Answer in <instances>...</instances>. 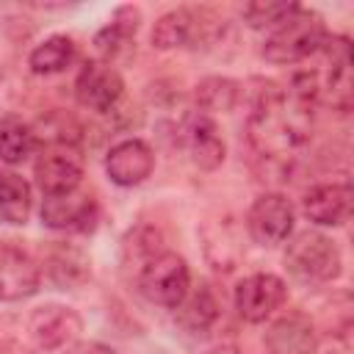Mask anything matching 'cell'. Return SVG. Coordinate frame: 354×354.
I'll list each match as a JSON object with an SVG mask.
<instances>
[{
  "label": "cell",
  "mask_w": 354,
  "mask_h": 354,
  "mask_svg": "<svg viewBox=\"0 0 354 354\" xmlns=\"http://www.w3.org/2000/svg\"><path fill=\"white\" fill-rule=\"evenodd\" d=\"M310 127L313 102H307L296 88L263 83L246 119V141L263 160L285 163L304 147V141L310 138Z\"/></svg>",
  "instance_id": "1"
},
{
  "label": "cell",
  "mask_w": 354,
  "mask_h": 354,
  "mask_svg": "<svg viewBox=\"0 0 354 354\" xmlns=\"http://www.w3.org/2000/svg\"><path fill=\"white\" fill-rule=\"evenodd\" d=\"M313 66L301 69L290 88L313 105H332L335 111L351 108V44L346 36H326L307 58Z\"/></svg>",
  "instance_id": "2"
},
{
  "label": "cell",
  "mask_w": 354,
  "mask_h": 354,
  "mask_svg": "<svg viewBox=\"0 0 354 354\" xmlns=\"http://www.w3.org/2000/svg\"><path fill=\"white\" fill-rule=\"evenodd\" d=\"M329 33H326L321 14L299 6L288 19H282L277 28H271V33L266 36V44H263V58L277 66H285V64L290 66V64L307 61L321 47V41Z\"/></svg>",
  "instance_id": "3"
},
{
  "label": "cell",
  "mask_w": 354,
  "mask_h": 354,
  "mask_svg": "<svg viewBox=\"0 0 354 354\" xmlns=\"http://www.w3.org/2000/svg\"><path fill=\"white\" fill-rule=\"evenodd\" d=\"M285 266L299 282L324 285V282H332L340 277L343 254L329 235H324L318 230H304V232H296L293 238H288Z\"/></svg>",
  "instance_id": "4"
},
{
  "label": "cell",
  "mask_w": 354,
  "mask_h": 354,
  "mask_svg": "<svg viewBox=\"0 0 354 354\" xmlns=\"http://www.w3.org/2000/svg\"><path fill=\"white\" fill-rule=\"evenodd\" d=\"M130 282L152 304H160V307L174 310L183 301V296L188 293V288H191V271H188V263L177 252L163 249Z\"/></svg>",
  "instance_id": "5"
},
{
  "label": "cell",
  "mask_w": 354,
  "mask_h": 354,
  "mask_svg": "<svg viewBox=\"0 0 354 354\" xmlns=\"http://www.w3.org/2000/svg\"><path fill=\"white\" fill-rule=\"evenodd\" d=\"M221 22L207 19V11L194 8H171L158 17L152 28V47L158 50H177V47H207L218 39Z\"/></svg>",
  "instance_id": "6"
},
{
  "label": "cell",
  "mask_w": 354,
  "mask_h": 354,
  "mask_svg": "<svg viewBox=\"0 0 354 354\" xmlns=\"http://www.w3.org/2000/svg\"><path fill=\"white\" fill-rule=\"evenodd\" d=\"M33 177L44 196L80 188V177H83L80 144H39Z\"/></svg>",
  "instance_id": "7"
},
{
  "label": "cell",
  "mask_w": 354,
  "mask_h": 354,
  "mask_svg": "<svg viewBox=\"0 0 354 354\" xmlns=\"http://www.w3.org/2000/svg\"><path fill=\"white\" fill-rule=\"evenodd\" d=\"M293 221H296V210H293L290 199L277 191H268L252 202V207L246 213V232L257 246L271 249L290 238Z\"/></svg>",
  "instance_id": "8"
},
{
  "label": "cell",
  "mask_w": 354,
  "mask_h": 354,
  "mask_svg": "<svg viewBox=\"0 0 354 354\" xmlns=\"http://www.w3.org/2000/svg\"><path fill=\"white\" fill-rule=\"evenodd\" d=\"M28 332H30V340L36 343V348L61 351V348H69L72 343H77V337L83 332V318L72 307L50 301L30 313Z\"/></svg>",
  "instance_id": "9"
},
{
  "label": "cell",
  "mask_w": 354,
  "mask_h": 354,
  "mask_svg": "<svg viewBox=\"0 0 354 354\" xmlns=\"http://www.w3.org/2000/svg\"><path fill=\"white\" fill-rule=\"evenodd\" d=\"M285 296H288V288H285L282 277L268 274V271L249 274L235 288V310L243 321L260 324L282 307Z\"/></svg>",
  "instance_id": "10"
},
{
  "label": "cell",
  "mask_w": 354,
  "mask_h": 354,
  "mask_svg": "<svg viewBox=\"0 0 354 354\" xmlns=\"http://www.w3.org/2000/svg\"><path fill=\"white\" fill-rule=\"evenodd\" d=\"M97 202L88 191H66V194H50L41 202V224L61 232H88L97 224Z\"/></svg>",
  "instance_id": "11"
},
{
  "label": "cell",
  "mask_w": 354,
  "mask_h": 354,
  "mask_svg": "<svg viewBox=\"0 0 354 354\" xmlns=\"http://www.w3.org/2000/svg\"><path fill=\"white\" fill-rule=\"evenodd\" d=\"M124 94L122 75L102 61H86L75 80V97L83 108L97 113H111Z\"/></svg>",
  "instance_id": "12"
},
{
  "label": "cell",
  "mask_w": 354,
  "mask_h": 354,
  "mask_svg": "<svg viewBox=\"0 0 354 354\" xmlns=\"http://www.w3.org/2000/svg\"><path fill=\"white\" fill-rule=\"evenodd\" d=\"M41 285V266L19 246L0 243V301H22Z\"/></svg>",
  "instance_id": "13"
},
{
  "label": "cell",
  "mask_w": 354,
  "mask_h": 354,
  "mask_svg": "<svg viewBox=\"0 0 354 354\" xmlns=\"http://www.w3.org/2000/svg\"><path fill=\"white\" fill-rule=\"evenodd\" d=\"M152 169H155V152L141 138H124L113 144L105 155V174L111 177V183L122 188H133L144 183L152 174Z\"/></svg>",
  "instance_id": "14"
},
{
  "label": "cell",
  "mask_w": 354,
  "mask_h": 354,
  "mask_svg": "<svg viewBox=\"0 0 354 354\" xmlns=\"http://www.w3.org/2000/svg\"><path fill=\"white\" fill-rule=\"evenodd\" d=\"M138 28H141V8L138 6H119L113 11L111 22L94 33V41H91L94 55H97L94 61L113 66V61L133 44Z\"/></svg>",
  "instance_id": "15"
},
{
  "label": "cell",
  "mask_w": 354,
  "mask_h": 354,
  "mask_svg": "<svg viewBox=\"0 0 354 354\" xmlns=\"http://www.w3.org/2000/svg\"><path fill=\"white\" fill-rule=\"evenodd\" d=\"M180 133H183V144H185L191 160L199 169L213 171V169H218L224 163V152H227L224 149V138L218 136V127H216V122L210 116L196 111L194 116L185 119Z\"/></svg>",
  "instance_id": "16"
},
{
  "label": "cell",
  "mask_w": 354,
  "mask_h": 354,
  "mask_svg": "<svg viewBox=\"0 0 354 354\" xmlns=\"http://www.w3.org/2000/svg\"><path fill=\"white\" fill-rule=\"evenodd\" d=\"M304 216L318 227H340L351 213L348 183H321L304 194Z\"/></svg>",
  "instance_id": "17"
},
{
  "label": "cell",
  "mask_w": 354,
  "mask_h": 354,
  "mask_svg": "<svg viewBox=\"0 0 354 354\" xmlns=\"http://www.w3.org/2000/svg\"><path fill=\"white\" fill-rule=\"evenodd\" d=\"M218 318V299L207 282L191 285L183 301L174 307V321L188 332H205Z\"/></svg>",
  "instance_id": "18"
},
{
  "label": "cell",
  "mask_w": 354,
  "mask_h": 354,
  "mask_svg": "<svg viewBox=\"0 0 354 354\" xmlns=\"http://www.w3.org/2000/svg\"><path fill=\"white\" fill-rule=\"evenodd\" d=\"M266 343L271 354H313L315 348L313 326L301 315H288V318L274 321L266 335Z\"/></svg>",
  "instance_id": "19"
},
{
  "label": "cell",
  "mask_w": 354,
  "mask_h": 354,
  "mask_svg": "<svg viewBox=\"0 0 354 354\" xmlns=\"http://www.w3.org/2000/svg\"><path fill=\"white\" fill-rule=\"evenodd\" d=\"M163 235L155 227H136L122 238V268L127 274V279H133L152 257H158L163 252Z\"/></svg>",
  "instance_id": "20"
},
{
  "label": "cell",
  "mask_w": 354,
  "mask_h": 354,
  "mask_svg": "<svg viewBox=\"0 0 354 354\" xmlns=\"http://www.w3.org/2000/svg\"><path fill=\"white\" fill-rule=\"evenodd\" d=\"M44 271L58 288L66 290V288H75L88 279V257L75 246L58 243L50 249V254L44 260Z\"/></svg>",
  "instance_id": "21"
},
{
  "label": "cell",
  "mask_w": 354,
  "mask_h": 354,
  "mask_svg": "<svg viewBox=\"0 0 354 354\" xmlns=\"http://www.w3.org/2000/svg\"><path fill=\"white\" fill-rule=\"evenodd\" d=\"M33 207L30 183L17 171H0V221L25 224Z\"/></svg>",
  "instance_id": "22"
},
{
  "label": "cell",
  "mask_w": 354,
  "mask_h": 354,
  "mask_svg": "<svg viewBox=\"0 0 354 354\" xmlns=\"http://www.w3.org/2000/svg\"><path fill=\"white\" fill-rule=\"evenodd\" d=\"M75 55H77V47L69 36H50L30 50L28 66L36 75H58L75 64Z\"/></svg>",
  "instance_id": "23"
},
{
  "label": "cell",
  "mask_w": 354,
  "mask_h": 354,
  "mask_svg": "<svg viewBox=\"0 0 354 354\" xmlns=\"http://www.w3.org/2000/svg\"><path fill=\"white\" fill-rule=\"evenodd\" d=\"M36 149H39V141H36V133L30 124H25L19 119L0 122V160L3 163H8V166L22 163Z\"/></svg>",
  "instance_id": "24"
},
{
  "label": "cell",
  "mask_w": 354,
  "mask_h": 354,
  "mask_svg": "<svg viewBox=\"0 0 354 354\" xmlns=\"http://www.w3.org/2000/svg\"><path fill=\"white\" fill-rule=\"evenodd\" d=\"M238 83L230 77H205L196 86V105L199 113L210 116L216 111H230L238 102Z\"/></svg>",
  "instance_id": "25"
},
{
  "label": "cell",
  "mask_w": 354,
  "mask_h": 354,
  "mask_svg": "<svg viewBox=\"0 0 354 354\" xmlns=\"http://www.w3.org/2000/svg\"><path fill=\"white\" fill-rule=\"evenodd\" d=\"M296 8H299L296 3H249V6H243L241 17L254 30H271L282 19H288Z\"/></svg>",
  "instance_id": "26"
},
{
  "label": "cell",
  "mask_w": 354,
  "mask_h": 354,
  "mask_svg": "<svg viewBox=\"0 0 354 354\" xmlns=\"http://www.w3.org/2000/svg\"><path fill=\"white\" fill-rule=\"evenodd\" d=\"M321 354H351V337H348V326L340 332H332V337L324 343Z\"/></svg>",
  "instance_id": "27"
},
{
  "label": "cell",
  "mask_w": 354,
  "mask_h": 354,
  "mask_svg": "<svg viewBox=\"0 0 354 354\" xmlns=\"http://www.w3.org/2000/svg\"><path fill=\"white\" fill-rule=\"evenodd\" d=\"M64 354H119V351L105 343H97V340H77L69 348H64Z\"/></svg>",
  "instance_id": "28"
},
{
  "label": "cell",
  "mask_w": 354,
  "mask_h": 354,
  "mask_svg": "<svg viewBox=\"0 0 354 354\" xmlns=\"http://www.w3.org/2000/svg\"><path fill=\"white\" fill-rule=\"evenodd\" d=\"M0 354H28V351L17 343H0Z\"/></svg>",
  "instance_id": "29"
},
{
  "label": "cell",
  "mask_w": 354,
  "mask_h": 354,
  "mask_svg": "<svg viewBox=\"0 0 354 354\" xmlns=\"http://www.w3.org/2000/svg\"><path fill=\"white\" fill-rule=\"evenodd\" d=\"M205 354H238L232 346H216V348H207Z\"/></svg>",
  "instance_id": "30"
}]
</instances>
